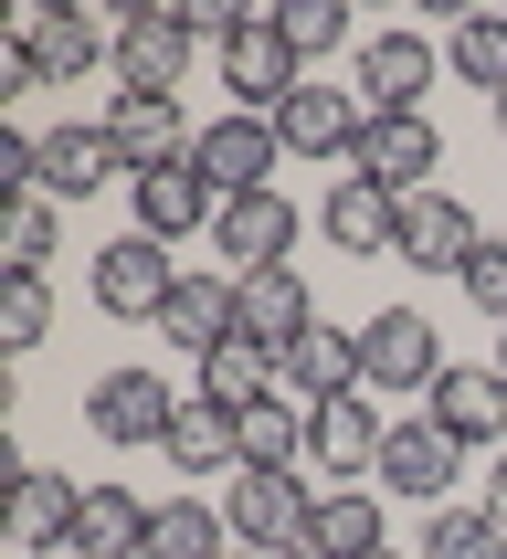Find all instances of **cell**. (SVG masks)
<instances>
[{
  "label": "cell",
  "mask_w": 507,
  "mask_h": 559,
  "mask_svg": "<svg viewBox=\"0 0 507 559\" xmlns=\"http://www.w3.org/2000/svg\"><path fill=\"white\" fill-rule=\"evenodd\" d=\"M106 138H117L127 180H138V169H180V158L201 148V127H190L180 95H127V85H117V106H106Z\"/></svg>",
  "instance_id": "5bb4252c"
},
{
  "label": "cell",
  "mask_w": 507,
  "mask_h": 559,
  "mask_svg": "<svg viewBox=\"0 0 507 559\" xmlns=\"http://www.w3.org/2000/svg\"><path fill=\"white\" fill-rule=\"evenodd\" d=\"M359 127H370V106H359V85H339V74H307V85L275 106L285 158H328V169L359 148Z\"/></svg>",
  "instance_id": "8992f818"
},
{
  "label": "cell",
  "mask_w": 507,
  "mask_h": 559,
  "mask_svg": "<svg viewBox=\"0 0 507 559\" xmlns=\"http://www.w3.org/2000/svg\"><path fill=\"white\" fill-rule=\"evenodd\" d=\"M434 43L423 32H370L359 53H349V85H359V106L370 117H423V85H434Z\"/></svg>",
  "instance_id": "8fae6325"
},
{
  "label": "cell",
  "mask_w": 507,
  "mask_h": 559,
  "mask_svg": "<svg viewBox=\"0 0 507 559\" xmlns=\"http://www.w3.org/2000/svg\"><path fill=\"white\" fill-rule=\"evenodd\" d=\"M222 85H233V117H275L285 95L307 85V63H296V43L275 32V11H264V22H244L233 43H222Z\"/></svg>",
  "instance_id": "30bf717a"
},
{
  "label": "cell",
  "mask_w": 507,
  "mask_h": 559,
  "mask_svg": "<svg viewBox=\"0 0 507 559\" xmlns=\"http://www.w3.org/2000/svg\"><path fill=\"white\" fill-rule=\"evenodd\" d=\"M497 380H507V328H497Z\"/></svg>",
  "instance_id": "f35d334b"
},
{
  "label": "cell",
  "mask_w": 507,
  "mask_h": 559,
  "mask_svg": "<svg viewBox=\"0 0 507 559\" xmlns=\"http://www.w3.org/2000/svg\"><path fill=\"white\" fill-rule=\"evenodd\" d=\"M317 233H328L339 253H370V264H391V243H402V201H391L380 180H359V169L339 158V180H328V201H317Z\"/></svg>",
  "instance_id": "e0dca14e"
},
{
  "label": "cell",
  "mask_w": 507,
  "mask_h": 559,
  "mask_svg": "<svg viewBox=\"0 0 507 559\" xmlns=\"http://www.w3.org/2000/svg\"><path fill=\"white\" fill-rule=\"evenodd\" d=\"M380 518H391V497H380V486H317L307 538H317L328 559H370V549H391V538H380Z\"/></svg>",
  "instance_id": "484cf974"
},
{
  "label": "cell",
  "mask_w": 507,
  "mask_h": 559,
  "mask_svg": "<svg viewBox=\"0 0 507 559\" xmlns=\"http://www.w3.org/2000/svg\"><path fill=\"white\" fill-rule=\"evenodd\" d=\"M0 264H11V275H43V264H54V201H43V190H22V201L0 212Z\"/></svg>",
  "instance_id": "1f68e13d"
},
{
  "label": "cell",
  "mask_w": 507,
  "mask_h": 559,
  "mask_svg": "<svg viewBox=\"0 0 507 559\" xmlns=\"http://www.w3.org/2000/svg\"><path fill=\"white\" fill-rule=\"evenodd\" d=\"M475 243H486V222H475L455 190H412V201H402V243H391V264H412V275H465Z\"/></svg>",
  "instance_id": "7c38bea8"
},
{
  "label": "cell",
  "mask_w": 507,
  "mask_h": 559,
  "mask_svg": "<svg viewBox=\"0 0 507 559\" xmlns=\"http://www.w3.org/2000/svg\"><path fill=\"white\" fill-rule=\"evenodd\" d=\"M169 285H180V264H169V243H149V233H117V243L85 253V296L106 317H127V328H158Z\"/></svg>",
  "instance_id": "3957f363"
},
{
  "label": "cell",
  "mask_w": 507,
  "mask_h": 559,
  "mask_svg": "<svg viewBox=\"0 0 507 559\" xmlns=\"http://www.w3.org/2000/svg\"><path fill=\"white\" fill-rule=\"evenodd\" d=\"M444 370H455V359H444V328L423 307H380L370 328H359V391H370V402H434Z\"/></svg>",
  "instance_id": "6da1fadb"
},
{
  "label": "cell",
  "mask_w": 507,
  "mask_h": 559,
  "mask_svg": "<svg viewBox=\"0 0 507 559\" xmlns=\"http://www.w3.org/2000/svg\"><path fill=\"white\" fill-rule=\"evenodd\" d=\"M455 475H465V443L444 433L434 412H423V423H391V443H380V497L391 507H444L455 497Z\"/></svg>",
  "instance_id": "5b68a950"
},
{
  "label": "cell",
  "mask_w": 507,
  "mask_h": 559,
  "mask_svg": "<svg viewBox=\"0 0 507 559\" xmlns=\"http://www.w3.org/2000/svg\"><path fill=\"white\" fill-rule=\"evenodd\" d=\"M11 43H32L43 85H85L95 63H117V32H106V22H85V11H43V0L11 11Z\"/></svg>",
  "instance_id": "4fadbf2b"
},
{
  "label": "cell",
  "mask_w": 507,
  "mask_h": 559,
  "mask_svg": "<svg viewBox=\"0 0 507 559\" xmlns=\"http://www.w3.org/2000/svg\"><path fill=\"white\" fill-rule=\"evenodd\" d=\"M63 559H149V497H127V486H85Z\"/></svg>",
  "instance_id": "cb8c5ba5"
},
{
  "label": "cell",
  "mask_w": 507,
  "mask_h": 559,
  "mask_svg": "<svg viewBox=\"0 0 507 559\" xmlns=\"http://www.w3.org/2000/svg\"><path fill=\"white\" fill-rule=\"evenodd\" d=\"M475 507H486V518H497V538H507V454L486 465V497H475Z\"/></svg>",
  "instance_id": "8d00e7d4"
},
{
  "label": "cell",
  "mask_w": 507,
  "mask_h": 559,
  "mask_svg": "<svg viewBox=\"0 0 507 559\" xmlns=\"http://www.w3.org/2000/svg\"><path fill=\"white\" fill-rule=\"evenodd\" d=\"M275 391H285L296 412H317V402H349V391H359V328L339 338V328L317 317L307 338H296V348L275 359Z\"/></svg>",
  "instance_id": "ffe728a7"
},
{
  "label": "cell",
  "mask_w": 507,
  "mask_h": 559,
  "mask_svg": "<svg viewBox=\"0 0 507 559\" xmlns=\"http://www.w3.org/2000/svg\"><path fill=\"white\" fill-rule=\"evenodd\" d=\"M22 559H63V549H22Z\"/></svg>",
  "instance_id": "60d3db41"
},
{
  "label": "cell",
  "mask_w": 507,
  "mask_h": 559,
  "mask_svg": "<svg viewBox=\"0 0 507 559\" xmlns=\"http://www.w3.org/2000/svg\"><path fill=\"white\" fill-rule=\"evenodd\" d=\"M201 402H212V412H254V402H275V348L222 338L212 359H201Z\"/></svg>",
  "instance_id": "f1b7e54d"
},
{
  "label": "cell",
  "mask_w": 507,
  "mask_h": 559,
  "mask_svg": "<svg viewBox=\"0 0 507 559\" xmlns=\"http://www.w3.org/2000/svg\"><path fill=\"white\" fill-rule=\"evenodd\" d=\"M444 63H455L465 85L507 95V11H465V22L444 32Z\"/></svg>",
  "instance_id": "f546056e"
},
{
  "label": "cell",
  "mask_w": 507,
  "mask_h": 559,
  "mask_svg": "<svg viewBox=\"0 0 507 559\" xmlns=\"http://www.w3.org/2000/svg\"><path fill=\"white\" fill-rule=\"evenodd\" d=\"M158 454H169V475H190V486H212V475L233 486V475H244V423H233V412H212L201 391H190Z\"/></svg>",
  "instance_id": "7402d4cb"
},
{
  "label": "cell",
  "mask_w": 507,
  "mask_h": 559,
  "mask_svg": "<svg viewBox=\"0 0 507 559\" xmlns=\"http://www.w3.org/2000/svg\"><path fill=\"white\" fill-rule=\"evenodd\" d=\"M54 338V285L43 275H0V348L22 359V348H43Z\"/></svg>",
  "instance_id": "d6a6232c"
},
{
  "label": "cell",
  "mask_w": 507,
  "mask_h": 559,
  "mask_svg": "<svg viewBox=\"0 0 507 559\" xmlns=\"http://www.w3.org/2000/svg\"><path fill=\"white\" fill-rule=\"evenodd\" d=\"M349 169L380 180L391 201L444 190V180H434V169H444V127H434V117H370V127H359V148H349Z\"/></svg>",
  "instance_id": "9c48e42d"
},
{
  "label": "cell",
  "mask_w": 507,
  "mask_h": 559,
  "mask_svg": "<svg viewBox=\"0 0 507 559\" xmlns=\"http://www.w3.org/2000/svg\"><path fill=\"white\" fill-rule=\"evenodd\" d=\"M380 443H391V423H380L370 391L317 402L307 412V486H359V475H380Z\"/></svg>",
  "instance_id": "277c9868"
},
{
  "label": "cell",
  "mask_w": 507,
  "mask_h": 559,
  "mask_svg": "<svg viewBox=\"0 0 507 559\" xmlns=\"http://www.w3.org/2000/svg\"><path fill=\"white\" fill-rule=\"evenodd\" d=\"M370 559H402V549H370Z\"/></svg>",
  "instance_id": "b9f144b4"
},
{
  "label": "cell",
  "mask_w": 507,
  "mask_h": 559,
  "mask_svg": "<svg viewBox=\"0 0 507 559\" xmlns=\"http://www.w3.org/2000/svg\"><path fill=\"white\" fill-rule=\"evenodd\" d=\"M275 32L296 43V63H307V53H359V43H349V11H339V0H285V11H275Z\"/></svg>",
  "instance_id": "836d02e7"
},
{
  "label": "cell",
  "mask_w": 507,
  "mask_h": 559,
  "mask_svg": "<svg viewBox=\"0 0 507 559\" xmlns=\"http://www.w3.org/2000/svg\"><path fill=\"white\" fill-rule=\"evenodd\" d=\"M497 138H507V95H497Z\"/></svg>",
  "instance_id": "ab89813d"
},
{
  "label": "cell",
  "mask_w": 507,
  "mask_h": 559,
  "mask_svg": "<svg viewBox=\"0 0 507 559\" xmlns=\"http://www.w3.org/2000/svg\"><path fill=\"white\" fill-rule=\"evenodd\" d=\"M74 507H85L74 475L22 465V486H11V538H22V549H63V538H74Z\"/></svg>",
  "instance_id": "4316f807"
},
{
  "label": "cell",
  "mask_w": 507,
  "mask_h": 559,
  "mask_svg": "<svg viewBox=\"0 0 507 559\" xmlns=\"http://www.w3.org/2000/svg\"><path fill=\"white\" fill-rule=\"evenodd\" d=\"M169 423H180V391L158 370H95L85 380V433H106V443H169Z\"/></svg>",
  "instance_id": "52a82bcc"
},
{
  "label": "cell",
  "mask_w": 507,
  "mask_h": 559,
  "mask_svg": "<svg viewBox=\"0 0 507 559\" xmlns=\"http://www.w3.org/2000/svg\"><path fill=\"white\" fill-rule=\"evenodd\" d=\"M43 85V63H32V43H0V95H32Z\"/></svg>",
  "instance_id": "d590c367"
},
{
  "label": "cell",
  "mask_w": 507,
  "mask_h": 559,
  "mask_svg": "<svg viewBox=\"0 0 507 559\" xmlns=\"http://www.w3.org/2000/svg\"><path fill=\"white\" fill-rule=\"evenodd\" d=\"M149 559H233V518H222V497L149 507Z\"/></svg>",
  "instance_id": "83f0119b"
},
{
  "label": "cell",
  "mask_w": 507,
  "mask_h": 559,
  "mask_svg": "<svg viewBox=\"0 0 507 559\" xmlns=\"http://www.w3.org/2000/svg\"><path fill=\"white\" fill-rule=\"evenodd\" d=\"M233 559H264V549H233Z\"/></svg>",
  "instance_id": "7bdbcfd3"
},
{
  "label": "cell",
  "mask_w": 507,
  "mask_h": 559,
  "mask_svg": "<svg viewBox=\"0 0 507 559\" xmlns=\"http://www.w3.org/2000/svg\"><path fill=\"white\" fill-rule=\"evenodd\" d=\"M423 412H434L465 454H507V380H497V359H455Z\"/></svg>",
  "instance_id": "2e32d148"
},
{
  "label": "cell",
  "mask_w": 507,
  "mask_h": 559,
  "mask_svg": "<svg viewBox=\"0 0 507 559\" xmlns=\"http://www.w3.org/2000/svg\"><path fill=\"white\" fill-rule=\"evenodd\" d=\"M222 518H233V549H307V518H317V486L307 475H285V465H244L233 486H222Z\"/></svg>",
  "instance_id": "7a4b0ae2"
},
{
  "label": "cell",
  "mask_w": 507,
  "mask_h": 559,
  "mask_svg": "<svg viewBox=\"0 0 507 559\" xmlns=\"http://www.w3.org/2000/svg\"><path fill=\"white\" fill-rule=\"evenodd\" d=\"M117 169H127V158H117V138H106V117H95V127H54V138H43V201H95Z\"/></svg>",
  "instance_id": "d4e9b609"
},
{
  "label": "cell",
  "mask_w": 507,
  "mask_h": 559,
  "mask_svg": "<svg viewBox=\"0 0 507 559\" xmlns=\"http://www.w3.org/2000/svg\"><path fill=\"white\" fill-rule=\"evenodd\" d=\"M127 201H138V233H149V243H180V233H212V212H222V190L201 180V169H138V180H127Z\"/></svg>",
  "instance_id": "44dd1931"
},
{
  "label": "cell",
  "mask_w": 507,
  "mask_h": 559,
  "mask_svg": "<svg viewBox=\"0 0 507 559\" xmlns=\"http://www.w3.org/2000/svg\"><path fill=\"white\" fill-rule=\"evenodd\" d=\"M158 338L190 348V359H212L222 338H244V285H233V275H190V264H180L169 307H158Z\"/></svg>",
  "instance_id": "ac0fdd59"
},
{
  "label": "cell",
  "mask_w": 507,
  "mask_h": 559,
  "mask_svg": "<svg viewBox=\"0 0 507 559\" xmlns=\"http://www.w3.org/2000/svg\"><path fill=\"white\" fill-rule=\"evenodd\" d=\"M423 559H507V538L486 507H434L423 518Z\"/></svg>",
  "instance_id": "4dcf8cb0"
},
{
  "label": "cell",
  "mask_w": 507,
  "mask_h": 559,
  "mask_svg": "<svg viewBox=\"0 0 507 559\" xmlns=\"http://www.w3.org/2000/svg\"><path fill=\"white\" fill-rule=\"evenodd\" d=\"M275 158H285L275 117H212L201 148H190V169H201L222 201H244V190H275Z\"/></svg>",
  "instance_id": "9a60e30c"
},
{
  "label": "cell",
  "mask_w": 507,
  "mask_h": 559,
  "mask_svg": "<svg viewBox=\"0 0 507 559\" xmlns=\"http://www.w3.org/2000/svg\"><path fill=\"white\" fill-rule=\"evenodd\" d=\"M212 253H233V275H264L296 253V201L285 190H244V201H222L212 212Z\"/></svg>",
  "instance_id": "d6986e66"
},
{
  "label": "cell",
  "mask_w": 507,
  "mask_h": 559,
  "mask_svg": "<svg viewBox=\"0 0 507 559\" xmlns=\"http://www.w3.org/2000/svg\"><path fill=\"white\" fill-rule=\"evenodd\" d=\"M285 559H328V549H317V538H307V549H285Z\"/></svg>",
  "instance_id": "74e56055"
},
{
  "label": "cell",
  "mask_w": 507,
  "mask_h": 559,
  "mask_svg": "<svg viewBox=\"0 0 507 559\" xmlns=\"http://www.w3.org/2000/svg\"><path fill=\"white\" fill-rule=\"evenodd\" d=\"M455 285H465L475 317H497V328H507V233H486V243H475V264H465Z\"/></svg>",
  "instance_id": "e575fe53"
},
{
  "label": "cell",
  "mask_w": 507,
  "mask_h": 559,
  "mask_svg": "<svg viewBox=\"0 0 507 559\" xmlns=\"http://www.w3.org/2000/svg\"><path fill=\"white\" fill-rule=\"evenodd\" d=\"M190 53H201V32L180 22V11H117V85L127 95H180V74H190Z\"/></svg>",
  "instance_id": "ba28073f"
},
{
  "label": "cell",
  "mask_w": 507,
  "mask_h": 559,
  "mask_svg": "<svg viewBox=\"0 0 507 559\" xmlns=\"http://www.w3.org/2000/svg\"><path fill=\"white\" fill-rule=\"evenodd\" d=\"M233 285H244V338L254 348H275V359H285V348L317 328V296H307L296 264H264V275H233Z\"/></svg>",
  "instance_id": "603a6c76"
}]
</instances>
